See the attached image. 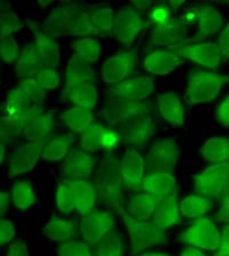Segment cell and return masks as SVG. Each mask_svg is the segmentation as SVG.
I'll return each mask as SVG.
<instances>
[{"instance_id":"cell-1","label":"cell","mask_w":229,"mask_h":256,"mask_svg":"<svg viewBox=\"0 0 229 256\" xmlns=\"http://www.w3.org/2000/svg\"><path fill=\"white\" fill-rule=\"evenodd\" d=\"M95 190L99 202L118 212L124 202V181L120 173V160L108 154L100 162L95 172Z\"/></svg>"},{"instance_id":"cell-2","label":"cell","mask_w":229,"mask_h":256,"mask_svg":"<svg viewBox=\"0 0 229 256\" xmlns=\"http://www.w3.org/2000/svg\"><path fill=\"white\" fill-rule=\"evenodd\" d=\"M125 223L131 242V252L138 255L147 248L166 245L168 242L165 230H162L152 221H138L124 210L117 212Z\"/></svg>"},{"instance_id":"cell-3","label":"cell","mask_w":229,"mask_h":256,"mask_svg":"<svg viewBox=\"0 0 229 256\" xmlns=\"http://www.w3.org/2000/svg\"><path fill=\"white\" fill-rule=\"evenodd\" d=\"M229 82V74H212L206 71H192L188 77L184 102L189 106L211 102Z\"/></svg>"},{"instance_id":"cell-4","label":"cell","mask_w":229,"mask_h":256,"mask_svg":"<svg viewBox=\"0 0 229 256\" xmlns=\"http://www.w3.org/2000/svg\"><path fill=\"white\" fill-rule=\"evenodd\" d=\"M192 20L188 16L173 15L165 22L149 28L147 50H151L157 47H166V50L178 47L187 39V34Z\"/></svg>"},{"instance_id":"cell-5","label":"cell","mask_w":229,"mask_h":256,"mask_svg":"<svg viewBox=\"0 0 229 256\" xmlns=\"http://www.w3.org/2000/svg\"><path fill=\"white\" fill-rule=\"evenodd\" d=\"M180 154L181 149L174 138L156 140L151 143L144 158L147 175L155 173L173 174Z\"/></svg>"},{"instance_id":"cell-6","label":"cell","mask_w":229,"mask_h":256,"mask_svg":"<svg viewBox=\"0 0 229 256\" xmlns=\"http://www.w3.org/2000/svg\"><path fill=\"white\" fill-rule=\"evenodd\" d=\"M120 143L132 149H143L148 146L156 132L154 112H147L132 117L118 127Z\"/></svg>"},{"instance_id":"cell-7","label":"cell","mask_w":229,"mask_h":256,"mask_svg":"<svg viewBox=\"0 0 229 256\" xmlns=\"http://www.w3.org/2000/svg\"><path fill=\"white\" fill-rule=\"evenodd\" d=\"M179 240L183 244L203 248L206 250H218L221 244V234L210 218H200L190 228L181 232Z\"/></svg>"},{"instance_id":"cell-8","label":"cell","mask_w":229,"mask_h":256,"mask_svg":"<svg viewBox=\"0 0 229 256\" xmlns=\"http://www.w3.org/2000/svg\"><path fill=\"white\" fill-rule=\"evenodd\" d=\"M154 111L151 101L134 102L125 98H108L103 106V118L109 126L120 125L132 117Z\"/></svg>"},{"instance_id":"cell-9","label":"cell","mask_w":229,"mask_h":256,"mask_svg":"<svg viewBox=\"0 0 229 256\" xmlns=\"http://www.w3.org/2000/svg\"><path fill=\"white\" fill-rule=\"evenodd\" d=\"M229 183V162L214 164L194 176V191L207 198H218Z\"/></svg>"},{"instance_id":"cell-10","label":"cell","mask_w":229,"mask_h":256,"mask_svg":"<svg viewBox=\"0 0 229 256\" xmlns=\"http://www.w3.org/2000/svg\"><path fill=\"white\" fill-rule=\"evenodd\" d=\"M142 29H144L142 14L130 4L124 6L115 15L112 38L126 47H131Z\"/></svg>"},{"instance_id":"cell-11","label":"cell","mask_w":229,"mask_h":256,"mask_svg":"<svg viewBox=\"0 0 229 256\" xmlns=\"http://www.w3.org/2000/svg\"><path fill=\"white\" fill-rule=\"evenodd\" d=\"M139 46L133 50L119 52L114 56L108 58L102 64L101 77L106 84L110 86L116 85L125 80L126 77L135 72L138 64Z\"/></svg>"},{"instance_id":"cell-12","label":"cell","mask_w":229,"mask_h":256,"mask_svg":"<svg viewBox=\"0 0 229 256\" xmlns=\"http://www.w3.org/2000/svg\"><path fill=\"white\" fill-rule=\"evenodd\" d=\"M115 228V220L110 212L93 210L82 216L79 231L83 238L91 248L96 245Z\"/></svg>"},{"instance_id":"cell-13","label":"cell","mask_w":229,"mask_h":256,"mask_svg":"<svg viewBox=\"0 0 229 256\" xmlns=\"http://www.w3.org/2000/svg\"><path fill=\"white\" fill-rule=\"evenodd\" d=\"M190 12L194 14L196 22L198 24V31L192 37L187 38L178 47L197 44L202 40H205L211 36L218 34L223 26L222 15L213 6L206 5V4H199V5L192 7ZM171 50H173V48H171Z\"/></svg>"},{"instance_id":"cell-14","label":"cell","mask_w":229,"mask_h":256,"mask_svg":"<svg viewBox=\"0 0 229 256\" xmlns=\"http://www.w3.org/2000/svg\"><path fill=\"white\" fill-rule=\"evenodd\" d=\"M50 138L40 142H28L18 148L8 159V178H14L16 176L28 173L36 166L45 149Z\"/></svg>"},{"instance_id":"cell-15","label":"cell","mask_w":229,"mask_h":256,"mask_svg":"<svg viewBox=\"0 0 229 256\" xmlns=\"http://www.w3.org/2000/svg\"><path fill=\"white\" fill-rule=\"evenodd\" d=\"M176 56L188 58L190 61L206 66L208 69H216L223 61L221 50L216 42H197L192 45H184L170 50Z\"/></svg>"},{"instance_id":"cell-16","label":"cell","mask_w":229,"mask_h":256,"mask_svg":"<svg viewBox=\"0 0 229 256\" xmlns=\"http://www.w3.org/2000/svg\"><path fill=\"white\" fill-rule=\"evenodd\" d=\"M155 90V78L150 76H142L112 85L107 90L108 98H125L134 102H142L150 96Z\"/></svg>"},{"instance_id":"cell-17","label":"cell","mask_w":229,"mask_h":256,"mask_svg":"<svg viewBox=\"0 0 229 256\" xmlns=\"http://www.w3.org/2000/svg\"><path fill=\"white\" fill-rule=\"evenodd\" d=\"M120 173H122L124 186L127 190H142L146 165L143 157L138 150L127 148L123 159L120 160Z\"/></svg>"},{"instance_id":"cell-18","label":"cell","mask_w":229,"mask_h":256,"mask_svg":"<svg viewBox=\"0 0 229 256\" xmlns=\"http://www.w3.org/2000/svg\"><path fill=\"white\" fill-rule=\"evenodd\" d=\"M26 23L29 26L31 32L34 34V42L44 66L46 68H51V69L60 66V64H61V52H60L59 44L55 42L51 37H48L46 34H44L35 22L28 20Z\"/></svg>"},{"instance_id":"cell-19","label":"cell","mask_w":229,"mask_h":256,"mask_svg":"<svg viewBox=\"0 0 229 256\" xmlns=\"http://www.w3.org/2000/svg\"><path fill=\"white\" fill-rule=\"evenodd\" d=\"M96 82L98 76L90 63L76 53L72 54L67 66L66 84L63 90H68L82 84H95Z\"/></svg>"},{"instance_id":"cell-20","label":"cell","mask_w":229,"mask_h":256,"mask_svg":"<svg viewBox=\"0 0 229 256\" xmlns=\"http://www.w3.org/2000/svg\"><path fill=\"white\" fill-rule=\"evenodd\" d=\"M94 158L86 151L72 149L66 157L62 170L68 180H85L93 172Z\"/></svg>"},{"instance_id":"cell-21","label":"cell","mask_w":229,"mask_h":256,"mask_svg":"<svg viewBox=\"0 0 229 256\" xmlns=\"http://www.w3.org/2000/svg\"><path fill=\"white\" fill-rule=\"evenodd\" d=\"M180 202H179V189L173 194L159 200L154 215L152 222L162 230H167L171 226L180 223Z\"/></svg>"},{"instance_id":"cell-22","label":"cell","mask_w":229,"mask_h":256,"mask_svg":"<svg viewBox=\"0 0 229 256\" xmlns=\"http://www.w3.org/2000/svg\"><path fill=\"white\" fill-rule=\"evenodd\" d=\"M181 64H183L182 60L168 50H152L143 61L146 70L155 76L170 74Z\"/></svg>"},{"instance_id":"cell-23","label":"cell","mask_w":229,"mask_h":256,"mask_svg":"<svg viewBox=\"0 0 229 256\" xmlns=\"http://www.w3.org/2000/svg\"><path fill=\"white\" fill-rule=\"evenodd\" d=\"M66 184L70 186L75 197L76 210L84 216L93 212L96 200L95 186L85 180H64Z\"/></svg>"},{"instance_id":"cell-24","label":"cell","mask_w":229,"mask_h":256,"mask_svg":"<svg viewBox=\"0 0 229 256\" xmlns=\"http://www.w3.org/2000/svg\"><path fill=\"white\" fill-rule=\"evenodd\" d=\"M158 108L163 119L167 124L175 128L183 127L184 125V109L179 96L173 92L157 95Z\"/></svg>"},{"instance_id":"cell-25","label":"cell","mask_w":229,"mask_h":256,"mask_svg":"<svg viewBox=\"0 0 229 256\" xmlns=\"http://www.w3.org/2000/svg\"><path fill=\"white\" fill-rule=\"evenodd\" d=\"M44 63L38 54L35 42L23 46L21 55L15 63V74L19 78H34L44 69Z\"/></svg>"},{"instance_id":"cell-26","label":"cell","mask_w":229,"mask_h":256,"mask_svg":"<svg viewBox=\"0 0 229 256\" xmlns=\"http://www.w3.org/2000/svg\"><path fill=\"white\" fill-rule=\"evenodd\" d=\"M160 199L162 198L147 194V192H139L131 196L126 205V212L138 221H149Z\"/></svg>"},{"instance_id":"cell-27","label":"cell","mask_w":229,"mask_h":256,"mask_svg":"<svg viewBox=\"0 0 229 256\" xmlns=\"http://www.w3.org/2000/svg\"><path fill=\"white\" fill-rule=\"evenodd\" d=\"M176 189V180L173 174L155 173L144 176L142 190L147 194L164 198L173 194Z\"/></svg>"},{"instance_id":"cell-28","label":"cell","mask_w":229,"mask_h":256,"mask_svg":"<svg viewBox=\"0 0 229 256\" xmlns=\"http://www.w3.org/2000/svg\"><path fill=\"white\" fill-rule=\"evenodd\" d=\"M43 234L52 242H71L78 234V223L75 220L54 218L43 228Z\"/></svg>"},{"instance_id":"cell-29","label":"cell","mask_w":229,"mask_h":256,"mask_svg":"<svg viewBox=\"0 0 229 256\" xmlns=\"http://www.w3.org/2000/svg\"><path fill=\"white\" fill-rule=\"evenodd\" d=\"M54 116L55 110H52L35 118L24 130V138L29 142H40L50 138L54 127Z\"/></svg>"},{"instance_id":"cell-30","label":"cell","mask_w":229,"mask_h":256,"mask_svg":"<svg viewBox=\"0 0 229 256\" xmlns=\"http://www.w3.org/2000/svg\"><path fill=\"white\" fill-rule=\"evenodd\" d=\"M60 119L75 134H82L91 124L95 122L94 116L91 110L79 106H72L63 111L60 116Z\"/></svg>"},{"instance_id":"cell-31","label":"cell","mask_w":229,"mask_h":256,"mask_svg":"<svg viewBox=\"0 0 229 256\" xmlns=\"http://www.w3.org/2000/svg\"><path fill=\"white\" fill-rule=\"evenodd\" d=\"M63 95L70 100L75 106L84 108V109H93L98 102V88L94 84H82L72 87L68 90H63Z\"/></svg>"},{"instance_id":"cell-32","label":"cell","mask_w":229,"mask_h":256,"mask_svg":"<svg viewBox=\"0 0 229 256\" xmlns=\"http://www.w3.org/2000/svg\"><path fill=\"white\" fill-rule=\"evenodd\" d=\"M213 205V199L199 194H190L180 202V213L187 218H200L211 210Z\"/></svg>"},{"instance_id":"cell-33","label":"cell","mask_w":229,"mask_h":256,"mask_svg":"<svg viewBox=\"0 0 229 256\" xmlns=\"http://www.w3.org/2000/svg\"><path fill=\"white\" fill-rule=\"evenodd\" d=\"M76 136L74 134H61L50 138L47 142L45 149L43 152V159L47 162H59V160L67 157L68 152H70V146L74 144Z\"/></svg>"},{"instance_id":"cell-34","label":"cell","mask_w":229,"mask_h":256,"mask_svg":"<svg viewBox=\"0 0 229 256\" xmlns=\"http://www.w3.org/2000/svg\"><path fill=\"white\" fill-rule=\"evenodd\" d=\"M202 154L208 162L221 164L229 162V138H211L204 143Z\"/></svg>"},{"instance_id":"cell-35","label":"cell","mask_w":229,"mask_h":256,"mask_svg":"<svg viewBox=\"0 0 229 256\" xmlns=\"http://www.w3.org/2000/svg\"><path fill=\"white\" fill-rule=\"evenodd\" d=\"M106 132L107 128L101 125V124H91L82 133V140H80L82 149L86 151L87 154H93V152L102 149L103 138Z\"/></svg>"},{"instance_id":"cell-36","label":"cell","mask_w":229,"mask_h":256,"mask_svg":"<svg viewBox=\"0 0 229 256\" xmlns=\"http://www.w3.org/2000/svg\"><path fill=\"white\" fill-rule=\"evenodd\" d=\"M0 38L13 36L14 32L23 29L24 22L16 15L8 2L0 4Z\"/></svg>"},{"instance_id":"cell-37","label":"cell","mask_w":229,"mask_h":256,"mask_svg":"<svg viewBox=\"0 0 229 256\" xmlns=\"http://www.w3.org/2000/svg\"><path fill=\"white\" fill-rule=\"evenodd\" d=\"M92 23L95 29L100 32V36L103 38H112V31H114V10L110 7L95 8L92 12L91 16Z\"/></svg>"},{"instance_id":"cell-38","label":"cell","mask_w":229,"mask_h":256,"mask_svg":"<svg viewBox=\"0 0 229 256\" xmlns=\"http://www.w3.org/2000/svg\"><path fill=\"white\" fill-rule=\"evenodd\" d=\"M12 202L20 210H27L36 204V194L29 181H19L11 191Z\"/></svg>"},{"instance_id":"cell-39","label":"cell","mask_w":229,"mask_h":256,"mask_svg":"<svg viewBox=\"0 0 229 256\" xmlns=\"http://www.w3.org/2000/svg\"><path fill=\"white\" fill-rule=\"evenodd\" d=\"M93 256H124V244L118 232L111 230L96 245Z\"/></svg>"},{"instance_id":"cell-40","label":"cell","mask_w":229,"mask_h":256,"mask_svg":"<svg viewBox=\"0 0 229 256\" xmlns=\"http://www.w3.org/2000/svg\"><path fill=\"white\" fill-rule=\"evenodd\" d=\"M31 103V100L19 87L13 88V90L8 92L6 96V114L11 116V117H15V116L22 114L23 111L30 109L32 106Z\"/></svg>"},{"instance_id":"cell-41","label":"cell","mask_w":229,"mask_h":256,"mask_svg":"<svg viewBox=\"0 0 229 256\" xmlns=\"http://www.w3.org/2000/svg\"><path fill=\"white\" fill-rule=\"evenodd\" d=\"M75 53L83 58L88 63H96L101 54V45L96 39L82 38L72 44Z\"/></svg>"},{"instance_id":"cell-42","label":"cell","mask_w":229,"mask_h":256,"mask_svg":"<svg viewBox=\"0 0 229 256\" xmlns=\"http://www.w3.org/2000/svg\"><path fill=\"white\" fill-rule=\"evenodd\" d=\"M23 93H26L28 98L31 100L34 104H42L46 100V90L39 85L36 78H26L20 82L19 86Z\"/></svg>"},{"instance_id":"cell-43","label":"cell","mask_w":229,"mask_h":256,"mask_svg":"<svg viewBox=\"0 0 229 256\" xmlns=\"http://www.w3.org/2000/svg\"><path fill=\"white\" fill-rule=\"evenodd\" d=\"M23 132V128L11 116L5 114L0 119V138H2V143H13Z\"/></svg>"},{"instance_id":"cell-44","label":"cell","mask_w":229,"mask_h":256,"mask_svg":"<svg viewBox=\"0 0 229 256\" xmlns=\"http://www.w3.org/2000/svg\"><path fill=\"white\" fill-rule=\"evenodd\" d=\"M55 200H56V206H58L59 210L63 214H70L76 210L74 194H72V190L70 189V186L64 182H62L58 186Z\"/></svg>"},{"instance_id":"cell-45","label":"cell","mask_w":229,"mask_h":256,"mask_svg":"<svg viewBox=\"0 0 229 256\" xmlns=\"http://www.w3.org/2000/svg\"><path fill=\"white\" fill-rule=\"evenodd\" d=\"M19 53L20 47L13 36L0 38V56H2L3 62L13 64L20 58Z\"/></svg>"},{"instance_id":"cell-46","label":"cell","mask_w":229,"mask_h":256,"mask_svg":"<svg viewBox=\"0 0 229 256\" xmlns=\"http://www.w3.org/2000/svg\"><path fill=\"white\" fill-rule=\"evenodd\" d=\"M90 246L82 242H67L56 248L58 256H93Z\"/></svg>"},{"instance_id":"cell-47","label":"cell","mask_w":229,"mask_h":256,"mask_svg":"<svg viewBox=\"0 0 229 256\" xmlns=\"http://www.w3.org/2000/svg\"><path fill=\"white\" fill-rule=\"evenodd\" d=\"M36 80L39 85L45 88V90H55L60 85V76L59 72L51 68H44V69L36 76Z\"/></svg>"},{"instance_id":"cell-48","label":"cell","mask_w":229,"mask_h":256,"mask_svg":"<svg viewBox=\"0 0 229 256\" xmlns=\"http://www.w3.org/2000/svg\"><path fill=\"white\" fill-rule=\"evenodd\" d=\"M216 200L220 204V208L214 215L215 221L229 224V183L221 192V194L216 198Z\"/></svg>"},{"instance_id":"cell-49","label":"cell","mask_w":229,"mask_h":256,"mask_svg":"<svg viewBox=\"0 0 229 256\" xmlns=\"http://www.w3.org/2000/svg\"><path fill=\"white\" fill-rule=\"evenodd\" d=\"M15 237V226L10 220L0 221V245L5 246Z\"/></svg>"},{"instance_id":"cell-50","label":"cell","mask_w":229,"mask_h":256,"mask_svg":"<svg viewBox=\"0 0 229 256\" xmlns=\"http://www.w3.org/2000/svg\"><path fill=\"white\" fill-rule=\"evenodd\" d=\"M215 120L219 125L229 127V95L223 100L215 111Z\"/></svg>"},{"instance_id":"cell-51","label":"cell","mask_w":229,"mask_h":256,"mask_svg":"<svg viewBox=\"0 0 229 256\" xmlns=\"http://www.w3.org/2000/svg\"><path fill=\"white\" fill-rule=\"evenodd\" d=\"M118 143H120V136H119L118 130H111V128H107V132L103 138L102 149L112 150L118 146Z\"/></svg>"},{"instance_id":"cell-52","label":"cell","mask_w":229,"mask_h":256,"mask_svg":"<svg viewBox=\"0 0 229 256\" xmlns=\"http://www.w3.org/2000/svg\"><path fill=\"white\" fill-rule=\"evenodd\" d=\"M216 44H218L220 50H221L223 60L227 61V60H229V23L224 26V29H222L221 34H219Z\"/></svg>"},{"instance_id":"cell-53","label":"cell","mask_w":229,"mask_h":256,"mask_svg":"<svg viewBox=\"0 0 229 256\" xmlns=\"http://www.w3.org/2000/svg\"><path fill=\"white\" fill-rule=\"evenodd\" d=\"M6 256H29V250L26 242L18 239L10 246Z\"/></svg>"},{"instance_id":"cell-54","label":"cell","mask_w":229,"mask_h":256,"mask_svg":"<svg viewBox=\"0 0 229 256\" xmlns=\"http://www.w3.org/2000/svg\"><path fill=\"white\" fill-rule=\"evenodd\" d=\"M229 254V224L223 226L222 232H221V244H220V247L214 256H221Z\"/></svg>"},{"instance_id":"cell-55","label":"cell","mask_w":229,"mask_h":256,"mask_svg":"<svg viewBox=\"0 0 229 256\" xmlns=\"http://www.w3.org/2000/svg\"><path fill=\"white\" fill-rule=\"evenodd\" d=\"M132 5H133L142 15H148L151 10V8L154 7L155 2H149V0H134V2H132Z\"/></svg>"},{"instance_id":"cell-56","label":"cell","mask_w":229,"mask_h":256,"mask_svg":"<svg viewBox=\"0 0 229 256\" xmlns=\"http://www.w3.org/2000/svg\"><path fill=\"white\" fill-rule=\"evenodd\" d=\"M11 194H8L6 191L0 192V215L4 216L8 210V206H10L11 202Z\"/></svg>"},{"instance_id":"cell-57","label":"cell","mask_w":229,"mask_h":256,"mask_svg":"<svg viewBox=\"0 0 229 256\" xmlns=\"http://www.w3.org/2000/svg\"><path fill=\"white\" fill-rule=\"evenodd\" d=\"M180 256H205V255H204L199 250H197V248L187 247V248H184Z\"/></svg>"},{"instance_id":"cell-58","label":"cell","mask_w":229,"mask_h":256,"mask_svg":"<svg viewBox=\"0 0 229 256\" xmlns=\"http://www.w3.org/2000/svg\"><path fill=\"white\" fill-rule=\"evenodd\" d=\"M168 2V6H170L172 12H173V13L176 15L179 8L184 4V0H179V2H176V0H171V2Z\"/></svg>"},{"instance_id":"cell-59","label":"cell","mask_w":229,"mask_h":256,"mask_svg":"<svg viewBox=\"0 0 229 256\" xmlns=\"http://www.w3.org/2000/svg\"><path fill=\"white\" fill-rule=\"evenodd\" d=\"M5 154H6V144L2 143V144H0V164L4 162Z\"/></svg>"},{"instance_id":"cell-60","label":"cell","mask_w":229,"mask_h":256,"mask_svg":"<svg viewBox=\"0 0 229 256\" xmlns=\"http://www.w3.org/2000/svg\"><path fill=\"white\" fill-rule=\"evenodd\" d=\"M142 256H171V255L166 253H146Z\"/></svg>"},{"instance_id":"cell-61","label":"cell","mask_w":229,"mask_h":256,"mask_svg":"<svg viewBox=\"0 0 229 256\" xmlns=\"http://www.w3.org/2000/svg\"><path fill=\"white\" fill-rule=\"evenodd\" d=\"M224 4H227V5H229V0H228V2H224Z\"/></svg>"},{"instance_id":"cell-62","label":"cell","mask_w":229,"mask_h":256,"mask_svg":"<svg viewBox=\"0 0 229 256\" xmlns=\"http://www.w3.org/2000/svg\"><path fill=\"white\" fill-rule=\"evenodd\" d=\"M221 256H229V254H226V255H221Z\"/></svg>"}]
</instances>
